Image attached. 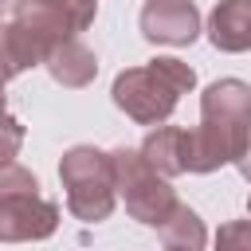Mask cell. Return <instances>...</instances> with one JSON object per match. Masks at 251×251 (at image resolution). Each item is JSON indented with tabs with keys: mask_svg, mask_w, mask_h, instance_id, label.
Wrapping results in <instances>:
<instances>
[{
	"mask_svg": "<svg viewBox=\"0 0 251 251\" xmlns=\"http://www.w3.org/2000/svg\"><path fill=\"white\" fill-rule=\"evenodd\" d=\"M196 86V71L173 55H157L145 67H129L114 78L110 98L114 106L133 118L137 126H165L180 102V94H188Z\"/></svg>",
	"mask_w": 251,
	"mask_h": 251,
	"instance_id": "6da1fadb",
	"label": "cell"
},
{
	"mask_svg": "<svg viewBox=\"0 0 251 251\" xmlns=\"http://www.w3.org/2000/svg\"><path fill=\"white\" fill-rule=\"evenodd\" d=\"M59 180L67 188V212L82 224H102L118 204L110 153H102L94 145L67 149L59 161Z\"/></svg>",
	"mask_w": 251,
	"mask_h": 251,
	"instance_id": "7a4b0ae2",
	"label": "cell"
},
{
	"mask_svg": "<svg viewBox=\"0 0 251 251\" xmlns=\"http://www.w3.org/2000/svg\"><path fill=\"white\" fill-rule=\"evenodd\" d=\"M110 165H114V188H118V196L126 200V212H129L137 224L161 227V224L176 212L180 200H176L173 184H169L165 176H157L137 149H126V145L114 149V153H110Z\"/></svg>",
	"mask_w": 251,
	"mask_h": 251,
	"instance_id": "3957f363",
	"label": "cell"
},
{
	"mask_svg": "<svg viewBox=\"0 0 251 251\" xmlns=\"http://www.w3.org/2000/svg\"><path fill=\"white\" fill-rule=\"evenodd\" d=\"M94 16H98V8L75 4V0H12V24L24 27L35 43H43V51L86 31L94 24Z\"/></svg>",
	"mask_w": 251,
	"mask_h": 251,
	"instance_id": "277c9868",
	"label": "cell"
},
{
	"mask_svg": "<svg viewBox=\"0 0 251 251\" xmlns=\"http://www.w3.org/2000/svg\"><path fill=\"white\" fill-rule=\"evenodd\" d=\"M251 122H224V118H200L196 129H184V173H216L235 161L243 149Z\"/></svg>",
	"mask_w": 251,
	"mask_h": 251,
	"instance_id": "5b68a950",
	"label": "cell"
},
{
	"mask_svg": "<svg viewBox=\"0 0 251 251\" xmlns=\"http://www.w3.org/2000/svg\"><path fill=\"white\" fill-rule=\"evenodd\" d=\"M59 227V204L27 192V196H8L0 200V243H39L55 235Z\"/></svg>",
	"mask_w": 251,
	"mask_h": 251,
	"instance_id": "8992f818",
	"label": "cell"
},
{
	"mask_svg": "<svg viewBox=\"0 0 251 251\" xmlns=\"http://www.w3.org/2000/svg\"><path fill=\"white\" fill-rule=\"evenodd\" d=\"M141 35L165 47H188L200 35V8L192 0H149L141 8Z\"/></svg>",
	"mask_w": 251,
	"mask_h": 251,
	"instance_id": "52a82bcc",
	"label": "cell"
},
{
	"mask_svg": "<svg viewBox=\"0 0 251 251\" xmlns=\"http://www.w3.org/2000/svg\"><path fill=\"white\" fill-rule=\"evenodd\" d=\"M208 39L216 51H251V0H220L208 16Z\"/></svg>",
	"mask_w": 251,
	"mask_h": 251,
	"instance_id": "ba28073f",
	"label": "cell"
},
{
	"mask_svg": "<svg viewBox=\"0 0 251 251\" xmlns=\"http://www.w3.org/2000/svg\"><path fill=\"white\" fill-rule=\"evenodd\" d=\"M43 67H47V75H51L59 86H67V90H82V86H90L94 75H98V59H94V51H90L86 43H78V39H63V43H55V47L47 51Z\"/></svg>",
	"mask_w": 251,
	"mask_h": 251,
	"instance_id": "9c48e42d",
	"label": "cell"
},
{
	"mask_svg": "<svg viewBox=\"0 0 251 251\" xmlns=\"http://www.w3.org/2000/svg\"><path fill=\"white\" fill-rule=\"evenodd\" d=\"M145 157V165L157 176H180L184 173V129L180 126H153L137 149Z\"/></svg>",
	"mask_w": 251,
	"mask_h": 251,
	"instance_id": "30bf717a",
	"label": "cell"
},
{
	"mask_svg": "<svg viewBox=\"0 0 251 251\" xmlns=\"http://www.w3.org/2000/svg\"><path fill=\"white\" fill-rule=\"evenodd\" d=\"M43 43H35L24 27L16 24H0V86L16 75H24L27 67H39L43 63Z\"/></svg>",
	"mask_w": 251,
	"mask_h": 251,
	"instance_id": "8fae6325",
	"label": "cell"
},
{
	"mask_svg": "<svg viewBox=\"0 0 251 251\" xmlns=\"http://www.w3.org/2000/svg\"><path fill=\"white\" fill-rule=\"evenodd\" d=\"M157 231H161L165 251H204V243H208V227L188 204H176V212Z\"/></svg>",
	"mask_w": 251,
	"mask_h": 251,
	"instance_id": "7c38bea8",
	"label": "cell"
},
{
	"mask_svg": "<svg viewBox=\"0 0 251 251\" xmlns=\"http://www.w3.org/2000/svg\"><path fill=\"white\" fill-rule=\"evenodd\" d=\"M24 137H27L24 122L4 110V114H0V169H4V165H16V157H20V149H24Z\"/></svg>",
	"mask_w": 251,
	"mask_h": 251,
	"instance_id": "4fadbf2b",
	"label": "cell"
},
{
	"mask_svg": "<svg viewBox=\"0 0 251 251\" xmlns=\"http://www.w3.org/2000/svg\"><path fill=\"white\" fill-rule=\"evenodd\" d=\"M27 192H39L35 173L24 169V165H4V169H0V200H8V196H27Z\"/></svg>",
	"mask_w": 251,
	"mask_h": 251,
	"instance_id": "5bb4252c",
	"label": "cell"
},
{
	"mask_svg": "<svg viewBox=\"0 0 251 251\" xmlns=\"http://www.w3.org/2000/svg\"><path fill=\"white\" fill-rule=\"evenodd\" d=\"M216 251H251V220H227L216 231Z\"/></svg>",
	"mask_w": 251,
	"mask_h": 251,
	"instance_id": "9a60e30c",
	"label": "cell"
},
{
	"mask_svg": "<svg viewBox=\"0 0 251 251\" xmlns=\"http://www.w3.org/2000/svg\"><path fill=\"white\" fill-rule=\"evenodd\" d=\"M235 169H239V176L251 184V129H247V137H243V149L235 153V161H231Z\"/></svg>",
	"mask_w": 251,
	"mask_h": 251,
	"instance_id": "2e32d148",
	"label": "cell"
},
{
	"mask_svg": "<svg viewBox=\"0 0 251 251\" xmlns=\"http://www.w3.org/2000/svg\"><path fill=\"white\" fill-rule=\"evenodd\" d=\"M4 102H8V98H4V86H0V114H4Z\"/></svg>",
	"mask_w": 251,
	"mask_h": 251,
	"instance_id": "e0dca14e",
	"label": "cell"
},
{
	"mask_svg": "<svg viewBox=\"0 0 251 251\" xmlns=\"http://www.w3.org/2000/svg\"><path fill=\"white\" fill-rule=\"evenodd\" d=\"M75 4H90V8H98V0H75Z\"/></svg>",
	"mask_w": 251,
	"mask_h": 251,
	"instance_id": "ac0fdd59",
	"label": "cell"
},
{
	"mask_svg": "<svg viewBox=\"0 0 251 251\" xmlns=\"http://www.w3.org/2000/svg\"><path fill=\"white\" fill-rule=\"evenodd\" d=\"M247 216H251V196H247Z\"/></svg>",
	"mask_w": 251,
	"mask_h": 251,
	"instance_id": "d6986e66",
	"label": "cell"
},
{
	"mask_svg": "<svg viewBox=\"0 0 251 251\" xmlns=\"http://www.w3.org/2000/svg\"><path fill=\"white\" fill-rule=\"evenodd\" d=\"M4 4H12V0H0V12H4Z\"/></svg>",
	"mask_w": 251,
	"mask_h": 251,
	"instance_id": "ffe728a7",
	"label": "cell"
}]
</instances>
